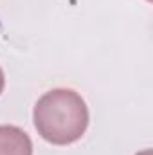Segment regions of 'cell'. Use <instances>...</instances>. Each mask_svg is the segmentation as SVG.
<instances>
[{"mask_svg": "<svg viewBox=\"0 0 153 155\" xmlns=\"http://www.w3.org/2000/svg\"><path fill=\"white\" fill-rule=\"evenodd\" d=\"M137 155H151V150H142V152H139Z\"/></svg>", "mask_w": 153, "mask_h": 155, "instance_id": "4", "label": "cell"}, {"mask_svg": "<svg viewBox=\"0 0 153 155\" xmlns=\"http://www.w3.org/2000/svg\"><path fill=\"white\" fill-rule=\"evenodd\" d=\"M34 126L50 144L67 146L79 141L88 128V107L70 88H52L34 105Z\"/></svg>", "mask_w": 153, "mask_h": 155, "instance_id": "1", "label": "cell"}, {"mask_svg": "<svg viewBox=\"0 0 153 155\" xmlns=\"http://www.w3.org/2000/svg\"><path fill=\"white\" fill-rule=\"evenodd\" d=\"M4 87H5V76H4V71L0 69V94L4 90Z\"/></svg>", "mask_w": 153, "mask_h": 155, "instance_id": "3", "label": "cell"}, {"mask_svg": "<svg viewBox=\"0 0 153 155\" xmlns=\"http://www.w3.org/2000/svg\"><path fill=\"white\" fill-rule=\"evenodd\" d=\"M0 155H33L31 137L18 126L0 124Z\"/></svg>", "mask_w": 153, "mask_h": 155, "instance_id": "2", "label": "cell"}]
</instances>
